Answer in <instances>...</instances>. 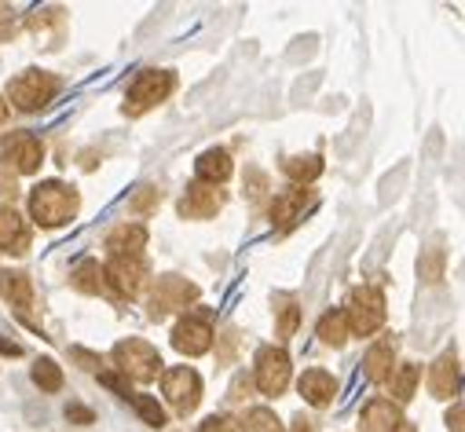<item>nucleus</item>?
Listing matches in <instances>:
<instances>
[{
	"label": "nucleus",
	"instance_id": "1",
	"mask_svg": "<svg viewBox=\"0 0 465 432\" xmlns=\"http://www.w3.org/2000/svg\"><path fill=\"white\" fill-rule=\"evenodd\" d=\"M81 198L74 187L59 183V180H48V183H37L34 194H30V216L41 224V228H63L74 221Z\"/></svg>",
	"mask_w": 465,
	"mask_h": 432
},
{
	"label": "nucleus",
	"instance_id": "2",
	"mask_svg": "<svg viewBox=\"0 0 465 432\" xmlns=\"http://www.w3.org/2000/svg\"><path fill=\"white\" fill-rule=\"evenodd\" d=\"M173 84L176 81H173L169 70H140L136 81L129 84V95H125V114L129 118H140L147 111H154L162 99H169Z\"/></svg>",
	"mask_w": 465,
	"mask_h": 432
},
{
	"label": "nucleus",
	"instance_id": "3",
	"mask_svg": "<svg viewBox=\"0 0 465 432\" xmlns=\"http://www.w3.org/2000/svg\"><path fill=\"white\" fill-rule=\"evenodd\" d=\"M114 363H118V370L140 385H151L158 374H162V356L154 345L140 341V338H129V341H118V349H114Z\"/></svg>",
	"mask_w": 465,
	"mask_h": 432
},
{
	"label": "nucleus",
	"instance_id": "4",
	"mask_svg": "<svg viewBox=\"0 0 465 432\" xmlns=\"http://www.w3.org/2000/svg\"><path fill=\"white\" fill-rule=\"evenodd\" d=\"M344 319H348V334H374L381 330L385 322V297L381 290L374 286H360L352 290V297H348V308H344Z\"/></svg>",
	"mask_w": 465,
	"mask_h": 432
},
{
	"label": "nucleus",
	"instance_id": "5",
	"mask_svg": "<svg viewBox=\"0 0 465 432\" xmlns=\"http://www.w3.org/2000/svg\"><path fill=\"white\" fill-rule=\"evenodd\" d=\"M59 92V81L52 74H41V70H26L19 74L12 84H8V99L12 106H19V111H41V106H48Z\"/></svg>",
	"mask_w": 465,
	"mask_h": 432
},
{
	"label": "nucleus",
	"instance_id": "6",
	"mask_svg": "<svg viewBox=\"0 0 465 432\" xmlns=\"http://www.w3.org/2000/svg\"><path fill=\"white\" fill-rule=\"evenodd\" d=\"M0 162L12 165L15 172H37L45 162V147L34 133H12L0 140Z\"/></svg>",
	"mask_w": 465,
	"mask_h": 432
},
{
	"label": "nucleus",
	"instance_id": "7",
	"mask_svg": "<svg viewBox=\"0 0 465 432\" xmlns=\"http://www.w3.org/2000/svg\"><path fill=\"white\" fill-rule=\"evenodd\" d=\"M162 392H165V399L173 403L176 414H191L202 399V378L191 367H176L162 378Z\"/></svg>",
	"mask_w": 465,
	"mask_h": 432
},
{
	"label": "nucleus",
	"instance_id": "8",
	"mask_svg": "<svg viewBox=\"0 0 465 432\" xmlns=\"http://www.w3.org/2000/svg\"><path fill=\"white\" fill-rule=\"evenodd\" d=\"M194 300H198V286L194 282H187L180 275H162L158 286H154V293H151V311L162 319V315L180 311V308H187Z\"/></svg>",
	"mask_w": 465,
	"mask_h": 432
},
{
	"label": "nucleus",
	"instance_id": "9",
	"mask_svg": "<svg viewBox=\"0 0 465 432\" xmlns=\"http://www.w3.org/2000/svg\"><path fill=\"white\" fill-rule=\"evenodd\" d=\"M290 385V356L282 349H261L257 356V388L264 396H279Z\"/></svg>",
	"mask_w": 465,
	"mask_h": 432
},
{
	"label": "nucleus",
	"instance_id": "10",
	"mask_svg": "<svg viewBox=\"0 0 465 432\" xmlns=\"http://www.w3.org/2000/svg\"><path fill=\"white\" fill-rule=\"evenodd\" d=\"M173 345H176V352H183V356H202V352H209V345H213L209 319H205V315H187V319H180L176 330H173Z\"/></svg>",
	"mask_w": 465,
	"mask_h": 432
},
{
	"label": "nucleus",
	"instance_id": "11",
	"mask_svg": "<svg viewBox=\"0 0 465 432\" xmlns=\"http://www.w3.org/2000/svg\"><path fill=\"white\" fill-rule=\"evenodd\" d=\"M143 279H147L143 260H110V268H103V282H110L118 297H136Z\"/></svg>",
	"mask_w": 465,
	"mask_h": 432
},
{
	"label": "nucleus",
	"instance_id": "12",
	"mask_svg": "<svg viewBox=\"0 0 465 432\" xmlns=\"http://www.w3.org/2000/svg\"><path fill=\"white\" fill-rule=\"evenodd\" d=\"M223 205V194L209 183H191L187 194L180 198V212L191 216V221H209V216H216Z\"/></svg>",
	"mask_w": 465,
	"mask_h": 432
},
{
	"label": "nucleus",
	"instance_id": "13",
	"mask_svg": "<svg viewBox=\"0 0 465 432\" xmlns=\"http://www.w3.org/2000/svg\"><path fill=\"white\" fill-rule=\"evenodd\" d=\"M0 250L15 257L30 250V228L15 212V205H0Z\"/></svg>",
	"mask_w": 465,
	"mask_h": 432
},
{
	"label": "nucleus",
	"instance_id": "14",
	"mask_svg": "<svg viewBox=\"0 0 465 432\" xmlns=\"http://www.w3.org/2000/svg\"><path fill=\"white\" fill-rule=\"evenodd\" d=\"M304 205H308V187H290V191L275 194V201H272V221H275V228H279V231L293 228L301 216H304Z\"/></svg>",
	"mask_w": 465,
	"mask_h": 432
},
{
	"label": "nucleus",
	"instance_id": "15",
	"mask_svg": "<svg viewBox=\"0 0 465 432\" xmlns=\"http://www.w3.org/2000/svg\"><path fill=\"white\" fill-rule=\"evenodd\" d=\"M143 246H147V231L140 224H125L106 239V250L114 260H143Z\"/></svg>",
	"mask_w": 465,
	"mask_h": 432
},
{
	"label": "nucleus",
	"instance_id": "16",
	"mask_svg": "<svg viewBox=\"0 0 465 432\" xmlns=\"http://www.w3.org/2000/svg\"><path fill=\"white\" fill-rule=\"evenodd\" d=\"M400 425H403L400 407H392L389 399H374L360 414V432H396Z\"/></svg>",
	"mask_w": 465,
	"mask_h": 432
},
{
	"label": "nucleus",
	"instance_id": "17",
	"mask_svg": "<svg viewBox=\"0 0 465 432\" xmlns=\"http://www.w3.org/2000/svg\"><path fill=\"white\" fill-rule=\"evenodd\" d=\"M458 359H454V352H443L436 363H432V370H429V388H432V396H440V399H450L454 392H458Z\"/></svg>",
	"mask_w": 465,
	"mask_h": 432
},
{
	"label": "nucleus",
	"instance_id": "18",
	"mask_svg": "<svg viewBox=\"0 0 465 432\" xmlns=\"http://www.w3.org/2000/svg\"><path fill=\"white\" fill-rule=\"evenodd\" d=\"M297 388H301V396H304L312 407H326V403L333 399V392H337V381H333L326 370H304L301 381H297Z\"/></svg>",
	"mask_w": 465,
	"mask_h": 432
},
{
	"label": "nucleus",
	"instance_id": "19",
	"mask_svg": "<svg viewBox=\"0 0 465 432\" xmlns=\"http://www.w3.org/2000/svg\"><path fill=\"white\" fill-rule=\"evenodd\" d=\"M0 293H5L19 311H30V304H34V286L23 271H0Z\"/></svg>",
	"mask_w": 465,
	"mask_h": 432
},
{
	"label": "nucleus",
	"instance_id": "20",
	"mask_svg": "<svg viewBox=\"0 0 465 432\" xmlns=\"http://www.w3.org/2000/svg\"><path fill=\"white\" fill-rule=\"evenodd\" d=\"M194 169H198V183H223L231 176V158L227 151H205L194 162Z\"/></svg>",
	"mask_w": 465,
	"mask_h": 432
},
{
	"label": "nucleus",
	"instance_id": "21",
	"mask_svg": "<svg viewBox=\"0 0 465 432\" xmlns=\"http://www.w3.org/2000/svg\"><path fill=\"white\" fill-rule=\"evenodd\" d=\"M392 341H378L371 352H367V359H363V370H367V378L371 381H389L392 378Z\"/></svg>",
	"mask_w": 465,
	"mask_h": 432
},
{
	"label": "nucleus",
	"instance_id": "22",
	"mask_svg": "<svg viewBox=\"0 0 465 432\" xmlns=\"http://www.w3.org/2000/svg\"><path fill=\"white\" fill-rule=\"evenodd\" d=\"M282 169H286V176H290L293 183L308 187L312 180H319V172H322V158H315V154H297V158H286Z\"/></svg>",
	"mask_w": 465,
	"mask_h": 432
},
{
	"label": "nucleus",
	"instance_id": "23",
	"mask_svg": "<svg viewBox=\"0 0 465 432\" xmlns=\"http://www.w3.org/2000/svg\"><path fill=\"white\" fill-rule=\"evenodd\" d=\"M319 341L333 345V349H341L348 341V319H344V311H326L319 319Z\"/></svg>",
	"mask_w": 465,
	"mask_h": 432
},
{
	"label": "nucleus",
	"instance_id": "24",
	"mask_svg": "<svg viewBox=\"0 0 465 432\" xmlns=\"http://www.w3.org/2000/svg\"><path fill=\"white\" fill-rule=\"evenodd\" d=\"M70 282H74L81 293H99V290H103V268H99V260H81V264L74 268Z\"/></svg>",
	"mask_w": 465,
	"mask_h": 432
},
{
	"label": "nucleus",
	"instance_id": "25",
	"mask_svg": "<svg viewBox=\"0 0 465 432\" xmlns=\"http://www.w3.org/2000/svg\"><path fill=\"white\" fill-rule=\"evenodd\" d=\"M414 388H418V367L414 363H403L392 374V396H396V403H407L414 396Z\"/></svg>",
	"mask_w": 465,
	"mask_h": 432
},
{
	"label": "nucleus",
	"instance_id": "26",
	"mask_svg": "<svg viewBox=\"0 0 465 432\" xmlns=\"http://www.w3.org/2000/svg\"><path fill=\"white\" fill-rule=\"evenodd\" d=\"M34 381H37L41 392H59L63 388V370L52 359H37L34 363Z\"/></svg>",
	"mask_w": 465,
	"mask_h": 432
},
{
	"label": "nucleus",
	"instance_id": "27",
	"mask_svg": "<svg viewBox=\"0 0 465 432\" xmlns=\"http://www.w3.org/2000/svg\"><path fill=\"white\" fill-rule=\"evenodd\" d=\"M242 432H282V425H279V417L272 414V410H246V417H242Z\"/></svg>",
	"mask_w": 465,
	"mask_h": 432
},
{
	"label": "nucleus",
	"instance_id": "28",
	"mask_svg": "<svg viewBox=\"0 0 465 432\" xmlns=\"http://www.w3.org/2000/svg\"><path fill=\"white\" fill-rule=\"evenodd\" d=\"M133 399V407L140 410V417L151 425V428H162L165 425V410L158 407V399H151V396H129Z\"/></svg>",
	"mask_w": 465,
	"mask_h": 432
},
{
	"label": "nucleus",
	"instance_id": "29",
	"mask_svg": "<svg viewBox=\"0 0 465 432\" xmlns=\"http://www.w3.org/2000/svg\"><path fill=\"white\" fill-rule=\"evenodd\" d=\"M297 304H282V315H279V338H293V330H297Z\"/></svg>",
	"mask_w": 465,
	"mask_h": 432
},
{
	"label": "nucleus",
	"instance_id": "30",
	"mask_svg": "<svg viewBox=\"0 0 465 432\" xmlns=\"http://www.w3.org/2000/svg\"><path fill=\"white\" fill-rule=\"evenodd\" d=\"M99 381H103L110 392H118V396H133V392H129V381H125V378H118V374H106V370H103V374H99Z\"/></svg>",
	"mask_w": 465,
	"mask_h": 432
},
{
	"label": "nucleus",
	"instance_id": "31",
	"mask_svg": "<svg viewBox=\"0 0 465 432\" xmlns=\"http://www.w3.org/2000/svg\"><path fill=\"white\" fill-rule=\"evenodd\" d=\"M66 417H70L74 425H92V421H95V417H92V410H88V407H81V403H70V407H66Z\"/></svg>",
	"mask_w": 465,
	"mask_h": 432
},
{
	"label": "nucleus",
	"instance_id": "32",
	"mask_svg": "<svg viewBox=\"0 0 465 432\" xmlns=\"http://www.w3.org/2000/svg\"><path fill=\"white\" fill-rule=\"evenodd\" d=\"M198 432H235V425H231V417H209V421H202Z\"/></svg>",
	"mask_w": 465,
	"mask_h": 432
},
{
	"label": "nucleus",
	"instance_id": "33",
	"mask_svg": "<svg viewBox=\"0 0 465 432\" xmlns=\"http://www.w3.org/2000/svg\"><path fill=\"white\" fill-rule=\"evenodd\" d=\"M74 356H77V359H81V367H88V370H95V363H99V359H95L92 352H84V349H74Z\"/></svg>",
	"mask_w": 465,
	"mask_h": 432
},
{
	"label": "nucleus",
	"instance_id": "34",
	"mask_svg": "<svg viewBox=\"0 0 465 432\" xmlns=\"http://www.w3.org/2000/svg\"><path fill=\"white\" fill-rule=\"evenodd\" d=\"M447 425H450L454 432H461V403H454V410L447 414Z\"/></svg>",
	"mask_w": 465,
	"mask_h": 432
},
{
	"label": "nucleus",
	"instance_id": "35",
	"mask_svg": "<svg viewBox=\"0 0 465 432\" xmlns=\"http://www.w3.org/2000/svg\"><path fill=\"white\" fill-rule=\"evenodd\" d=\"M0 352H5V356H19L23 349H19L15 341H8V338H0Z\"/></svg>",
	"mask_w": 465,
	"mask_h": 432
},
{
	"label": "nucleus",
	"instance_id": "36",
	"mask_svg": "<svg viewBox=\"0 0 465 432\" xmlns=\"http://www.w3.org/2000/svg\"><path fill=\"white\" fill-rule=\"evenodd\" d=\"M293 432H315V428H312L308 417H297V421H293Z\"/></svg>",
	"mask_w": 465,
	"mask_h": 432
},
{
	"label": "nucleus",
	"instance_id": "37",
	"mask_svg": "<svg viewBox=\"0 0 465 432\" xmlns=\"http://www.w3.org/2000/svg\"><path fill=\"white\" fill-rule=\"evenodd\" d=\"M0 122H8V99H0Z\"/></svg>",
	"mask_w": 465,
	"mask_h": 432
},
{
	"label": "nucleus",
	"instance_id": "38",
	"mask_svg": "<svg viewBox=\"0 0 465 432\" xmlns=\"http://www.w3.org/2000/svg\"><path fill=\"white\" fill-rule=\"evenodd\" d=\"M396 432H414V428H411V425H400V428H396Z\"/></svg>",
	"mask_w": 465,
	"mask_h": 432
}]
</instances>
